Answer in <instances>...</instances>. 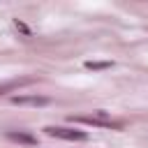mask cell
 <instances>
[{"label":"cell","instance_id":"cell-1","mask_svg":"<svg viewBox=\"0 0 148 148\" xmlns=\"http://www.w3.org/2000/svg\"><path fill=\"white\" fill-rule=\"evenodd\" d=\"M76 123H86V125H92V127H120V123L111 120L104 111H95L92 116H79V118H72Z\"/></svg>","mask_w":148,"mask_h":148},{"label":"cell","instance_id":"cell-2","mask_svg":"<svg viewBox=\"0 0 148 148\" xmlns=\"http://www.w3.org/2000/svg\"><path fill=\"white\" fill-rule=\"evenodd\" d=\"M46 134H49V136L65 139V141H86V139H88L86 132H81V130H72V127H46Z\"/></svg>","mask_w":148,"mask_h":148},{"label":"cell","instance_id":"cell-3","mask_svg":"<svg viewBox=\"0 0 148 148\" xmlns=\"http://www.w3.org/2000/svg\"><path fill=\"white\" fill-rule=\"evenodd\" d=\"M7 136L12 139V141H18V143H25V146H35L37 143V139L32 136V134H28V132H7Z\"/></svg>","mask_w":148,"mask_h":148},{"label":"cell","instance_id":"cell-4","mask_svg":"<svg viewBox=\"0 0 148 148\" xmlns=\"http://www.w3.org/2000/svg\"><path fill=\"white\" fill-rule=\"evenodd\" d=\"M14 102H16V104H35V106H42V104H46L49 99H46V97H21V95H18V97H14Z\"/></svg>","mask_w":148,"mask_h":148},{"label":"cell","instance_id":"cell-5","mask_svg":"<svg viewBox=\"0 0 148 148\" xmlns=\"http://www.w3.org/2000/svg\"><path fill=\"white\" fill-rule=\"evenodd\" d=\"M86 67L88 69H106V67H111V62H92V60H88Z\"/></svg>","mask_w":148,"mask_h":148}]
</instances>
